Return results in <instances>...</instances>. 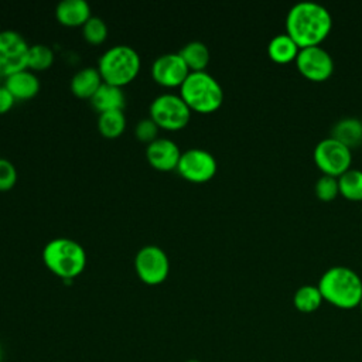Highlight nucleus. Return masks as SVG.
<instances>
[{"label":"nucleus","instance_id":"obj_22","mask_svg":"<svg viewBox=\"0 0 362 362\" xmlns=\"http://www.w3.org/2000/svg\"><path fill=\"white\" fill-rule=\"evenodd\" d=\"M126 127V116L123 110H107L98 116V129L107 139L119 137Z\"/></svg>","mask_w":362,"mask_h":362},{"label":"nucleus","instance_id":"obj_11","mask_svg":"<svg viewBox=\"0 0 362 362\" xmlns=\"http://www.w3.org/2000/svg\"><path fill=\"white\" fill-rule=\"evenodd\" d=\"M218 164L215 157L199 147H191L181 153L177 170L191 182H206L216 173Z\"/></svg>","mask_w":362,"mask_h":362},{"label":"nucleus","instance_id":"obj_13","mask_svg":"<svg viewBox=\"0 0 362 362\" xmlns=\"http://www.w3.org/2000/svg\"><path fill=\"white\" fill-rule=\"evenodd\" d=\"M147 161L160 171H170L177 168L181 151L178 144L167 137H157L146 147Z\"/></svg>","mask_w":362,"mask_h":362},{"label":"nucleus","instance_id":"obj_32","mask_svg":"<svg viewBox=\"0 0 362 362\" xmlns=\"http://www.w3.org/2000/svg\"><path fill=\"white\" fill-rule=\"evenodd\" d=\"M359 307H361V311H362V300H361V304H359Z\"/></svg>","mask_w":362,"mask_h":362},{"label":"nucleus","instance_id":"obj_8","mask_svg":"<svg viewBox=\"0 0 362 362\" xmlns=\"http://www.w3.org/2000/svg\"><path fill=\"white\" fill-rule=\"evenodd\" d=\"M134 269L141 281L156 286L167 279L170 273V260L160 246L146 245L140 247L134 256Z\"/></svg>","mask_w":362,"mask_h":362},{"label":"nucleus","instance_id":"obj_20","mask_svg":"<svg viewBox=\"0 0 362 362\" xmlns=\"http://www.w3.org/2000/svg\"><path fill=\"white\" fill-rule=\"evenodd\" d=\"M178 54L189 68V71H205L206 65L209 64V49L202 41H189L187 42Z\"/></svg>","mask_w":362,"mask_h":362},{"label":"nucleus","instance_id":"obj_6","mask_svg":"<svg viewBox=\"0 0 362 362\" xmlns=\"http://www.w3.org/2000/svg\"><path fill=\"white\" fill-rule=\"evenodd\" d=\"M150 117L161 129L180 130L188 124L191 109L180 95L161 93L150 103Z\"/></svg>","mask_w":362,"mask_h":362},{"label":"nucleus","instance_id":"obj_26","mask_svg":"<svg viewBox=\"0 0 362 362\" xmlns=\"http://www.w3.org/2000/svg\"><path fill=\"white\" fill-rule=\"evenodd\" d=\"M314 192L318 199L321 201H332L338 194H339V184H338V177L332 175H325L322 174L314 185Z\"/></svg>","mask_w":362,"mask_h":362},{"label":"nucleus","instance_id":"obj_2","mask_svg":"<svg viewBox=\"0 0 362 362\" xmlns=\"http://www.w3.org/2000/svg\"><path fill=\"white\" fill-rule=\"evenodd\" d=\"M321 296L329 304L349 310L361 304L362 279L346 266H332L327 269L318 281Z\"/></svg>","mask_w":362,"mask_h":362},{"label":"nucleus","instance_id":"obj_23","mask_svg":"<svg viewBox=\"0 0 362 362\" xmlns=\"http://www.w3.org/2000/svg\"><path fill=\"white\" fill-rule=\"evenodd\" d=\"M339 194L349 201H362V170L349 168L338 177Z\"/></svg>","mask_w":362,"mask_h":362},{"label":"nucleus","instance_id":"obj_28","mask_svg":"<svg viewBox=\"0 0 362 362\" xmlns=\"http://www.w3.org/2000/svg\"><path fill=\"white\" fill-rule=\"evenodd\" d=\"M17 182V168L16 165L4 157H0V191H7L13 188Z\"/></svg>","mask_w":362,"mask_h":362},{"label":"nucleus","instance_id":"obj_19","mask_svg":"<svg viewBox=\"0 0 362 362\" xmlns=\"http://www.w3.org/2000/svg\"><path fill=\"white\" fill-rule=\"evenodd\" d=\"M300 47L287 34H276L267 44V55L276 64H288L296 61Z\"/></svg>","mask_w":362,"mask_h":362},{"label":"nucleus","instance_id":"obj_9","mask_svg":"<svg viewBox=\"0 0 362 362\" xmlns=\"http://www.w3.org/2000/svg\"><path fill=\"white\" fill-rule=\"evenodd\" d=\"M30 45L16 30L0 31V76L7 78L27 68Z\"/></svg>","mask_w":362,"mask_h":362},{"label":"nucleus","instance_id":"obj_7","mask_svg":"<svg viewBox=\"0 0 362 362\" xmlns=\"http://www.w3.org/2000/svg\"><path fill=\"white\" fill-rule=\"evenodd\" d=\"M313 158L322 174L339 177L351 168L352 153L351 148L328 136L315 144Z\"/></svg>","mask_w":362,"mask_h":362},{"label":"nucleus","instance_id":"obj_15","mask_svg":"<svg viewBox=\"0 0 362 362\" xmlns=\"http://www.w3.org/2000/svg\"><path fill=\"white\" fill-rule=\"evenodd\" d=\"M90 16V6L86 0H61L55 8L57 20L68 27H82Z\"/></svg>","mask_w":362,"mask_h":362},{"label":"nucleus","instance_id":"obj_18","mask_svg":"<svg viewBox=\"0 0 362 362\" xmlns=\"http://www.w3.org/2000/svg\"><path fill=\"white\" fill-rule=\"evenodd\" d=\"M329 137L348 148H355L362 144V122L356 117H342L332 124Z\"/></svg>","mask_w":362,"mask_h":362},{"label":"nucleus","instance_id":"obj_17","mask_svg":"<svg viewBox=\"0 0 362 362\" xmlns=\"http://www.w3.org/2000/svg\"><path fill=\"white\" fill-rule=\"evenodd\" d=\"M92 106L99 112H107V110H123L126 103L124 92L120 86L106 83L103 82L96 93L90 98Z\"/></svg>","mask_w":362,"mask_h":362},{"label":"nucleus","instance_id":"obj_21","mask_svg":"<svg viewBox=\"0 0 362 362\" xmlns=\"http://www.w3.org/2000/svg\"><path fill=\"white\" fill-rule=\"evenodd\" d=\"M324 301L318 286L314 284H304L298 287L293 296L294 307L304 314L314 313L320 308L321 303Z\"/></svg>","mask_w":362,"mask_h":362},{"label":"nucleus","instance_id":"obj_10","mask_svg":"<svg viewBox=\"0 0 362 362\" xmlns=\"http://www.w3.org/2000/svg\"><path fill=\"white\" fill-rule=\"evenodd\" d=\"M298 72L311 82H324L334 72V59L331 54L320 45L300 48L296 58Z\"/></svg>","mask_w":362,"mask_h":362},{"label":"nucleus","instance_id":"obj_29","mask_svg":"<svg viewBox=\"0 0 362 362\" xmlns=\"http://www.w3.org/2000/svg\"><path fill=\"white\" fill-rule=\"evenodd\" d=\"M16 102V98L11 95V92L4 86L0 85V115L8 112Z\"/></svg>","mask_w":362,"mask_h":362},{"label":"nucleus","instance_id":"obj_25","mask_svg":"<svg viewBox=\"0 0 362 362\" xmlns=\"http://www.w3.org/2000/svg\"><path fill=\"white\" fill-rule=\"evenodd\" d=\"M83 38L90 44H102L107 37V25L103 18L98 16H90L88 21L82 25Z\"/></svg>","mask_w":362,"mask_h":362},{"label":"nucleus","instance_id":"obj_14","mask_svg":"<svg viewBox=\"0 0 362 362\" xmlns=\"http://www.w3.org/2000/svg\"><path fill=\"white\" fill-rule=\"evenodd\" d=\"M4 86L11 92L16 100H24L34 98L40 90L38 76L28 68L11 74L4 78Z\"/></svg>","mask_w":362,"mask_h":362},{"label":"nucleus","instance_id":"obj_16","mask_svg":"<svg viewBox=\"0 0 362 362\" xmlns=\"http://www.w3.org/2000/svg\"><path fill=\"white\" fill-rule=\"evenodd\" d=\"M102 83L103 79L99 69L95 66H85L74 74L69 86L72 93L78 98L90 99Z\"/></svg>","mask_w":362,"mask_h":362},{"label":"nucleus","instance_id":"obj_3","mask_svg":"<svg viewBox=\"0 0 362 362\" xmlns=\"http://www.w3.org/2000/svg\"><path fill=\"white\" fill-rule=\"evenodd\" d=\"M45 266L61 279L79 276L86 266L85 249L74 239L54 238L42 249Z\"/></svg>","mask_w":362,"mask_h":362},{"label":"nucleus","instance_id":"obj_1","mask_svg":"<svg viewBox=\"0 0 362 362\" xmlns=\"http://www.w3.org/2000/svg\"><path fill=\"white\" fill-rule=\"evenodd\" d=\"M329 11L315 1H298L286 16V33L300 48L320 45L331 33Z\"/></svg>","mask_w":362,"mask_h":362},{"label":"nucleus","instance_id":"obj_27","mask_svg":"<svg viewBox=\"0 0 362 362\" xmlns=\"http://www.w3.org/2000/svg\"><path fill=\"white\" fill-rule=\"evenodd\" d=\"M158 129L160 127L151 117H146L136 123L134 134L140 141H146L148 144L158 137Z\"/></svg>","mask_w":362,"mask_h":362},{"label":"nucleus","instance_id":"obj_24","mask_svg":"<svg viewBox=\"0 0 362 362\" xmlns=\"http://www.w3.org/2000/svg\"><path fill=\"white\" fill-rule=\"evenodd\" d=\"M54 62V51L47 44H33L28 49L27 68L31 71H45Z\"/></svg>","mask_w":362,"mask_h":362},{"label":"nucleus","instance_id":"obj_5","mask_svg":"<svg viewBox=\"0 0 362 362\" xmlns=\"http://www.w3.org/2000/svg\"><path fill=\"white\" fill-rule=\"evenodd\" d=\"M141 59L139 52L126 44L109 47L98 61V69L103 82L124 86L132 82L140 71Z\"/></svg>","mask_w":362,"mask_h":362},{"label":"nucleus","instance_id":"obj_4","mask_svg":"<svg viewBox=\"0 0 362 362\" xmlns=\"http://www.w3.org/2000/svg\"><path fill=\"white\" fill-rule=\"evenodd\" d=\"M180 96L191 110L211 113L221 107L223 90L221 83L206 71H192L180 86Z\"/></svg>","mask_w":362,"mask_h":362},{"label":"nucleus","instance_id":"obj_30","mask_svg":"<svg viewBox=\"0 0 362 362\" xmlns=\"http://www.w3.org/2000/svg\"><path fill=\"white\" fill-rule=\"evenodd\" d=\"M185 362H201V361H198V359H194V358H192V359H187Z\"/></svg>","mask_w":362,"mask_h":362},{"label":"nucleus","instance_id":"obj_31","mask_svg":"<svg viewBox=\"0 0 362 362\" xmlns=\"http://www.w3.org/2000/svg\"><path fill=\"white\" fill-rule=\"evenodd\" d=\"M1 356H3V351H1V346H0V362H1Z\"/></svg>","mask_w":362,"mask_h":362},{"label":"nucleus","instance_id":"obj_12","mask_svg":"<svg viewBox=\"0 0 362 362\" xmlns=\"http://www.w3.org/2000/svg\"><path fill=\"white\" fill-rule=\"evenodd\" d=\"M189 72V68L178 52L161 54L151 64L153 79L168 88L181 86Z\"/></svg>","mask_w":362,"mask_h":362}]
</instances>
